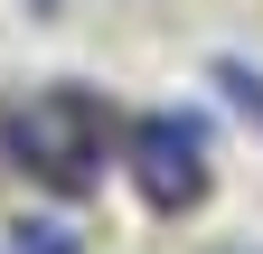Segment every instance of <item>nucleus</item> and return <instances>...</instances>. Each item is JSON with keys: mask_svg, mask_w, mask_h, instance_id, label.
Segmentation results:
<instances>
[{"mask_svg": "<svg viewBox=\"0 0 263 254\" xmlns=\"http://www.w3.org/2000/svg\"><path fill=\"white\" fill-rule=\"evenodd\" d=\"M0 132H10L38 170H76L94 151V104L85 94H47V104H10L0 113Z\"/></svg>", "mask_w": 263, "mask_h": 254, "instance_id": "nucleus-1", "label": "nucleus"}, {"mask_svg": "<svg viewBox=\"0 0 263 254\" xmlns=\"http://www.w3.org/2000/svg\"><path fill=\"white\" fill-rule=\"evenodd\" d=\"M132 179H141L151 207H197V188H207L197 132L188 122H141V132H132Z\"/></svg>", "mask_w": 263, "mask_h": 254, "instance_id": "nucleus-2", "label": "nucleus"}, {"mask_svg": "<svg viewBox=\"0 0 263 254\" xmlns=\"http://www.w3.org/2000/svg\"><path fill=\"white\" fill-rule=\"evenodd\" d=\"M19 254H76V235L57 216H19Z\"/></svg>", "mask_w": 263, "mask_h": 254, "instance_id": "nucleus-3", "label": "nucleus"}, {"mask_svg": "<svg viewBox=\"0 0 263 254\" xmlns=\"http://www.w3.org/2000/svg\"><path fill=\"white\" fill-rule=\"evenodd\" d=\"M216 85H226V94H235V104L263 122V76H254V66H216Z\"/></svg>", "mask_w": 263, "mask_h": 254, "instance_id": "nucleus-4", "label": "nucleus"}]
</instances>
